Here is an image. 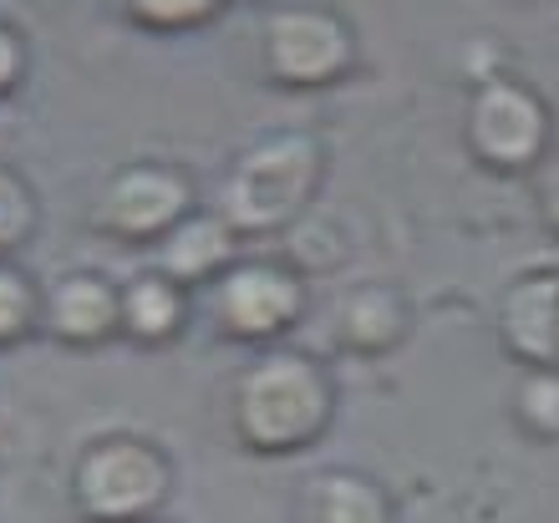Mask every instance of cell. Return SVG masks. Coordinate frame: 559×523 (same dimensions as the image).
<instances>
[{"mask_svg": "<svg viewBox=\"0 0 559 523\" xmlns=\"http://www.w3.org/2000/svg\"><path fill=\"white\" fill-rule=\"evenodd\" d=\"M235 432L254 452H295L331 421V381L310 356L270 350L235 381Z\"/></svg>", "mask_w": 559, "mask_h": 523, "instance_id": "cell-1", "label": "cell"}, {"mask_svg": "<svg viewBox=\"0 0 559 523\" xmlns=\"http://www.w3.org/2000/svg\"><path fill=\"white\" fill-rule=\"evenodd\" d=\"M321 174V143L306 132H275L254 143L245 158L224 174L219 209L229 229H275L310 199Z\"/></svg>", "mask_w": 559, "mask_h": 523, "instance_id": "cell-2", "label": "cell"}, {"mask_svg": "<svg viewBox=\"0 0 559 523\" xmlns=\"http://www.w3.org/2000/svg\"><path fill=\"white\" fill-rule=\"evenodd\" d=\"M168 498V457L143 437H103L76 457L72 503L87 523H153Z\"/></svg>", "mask_w": 559, "mask_h": 523, "instance_id": "cell-3", "label": "cell"}, {"mask_svg": "<svg viewBox=\"0 0 559 523\" xmlns=\"http://www.w3.org/2000/svg\"><path fill=\"white\" fill-rule=\"evenodd\" d=\"M549 143V112L514 76H484L468 107V147L488 168L519 174L530 168Z\"/></svg>", "mask_w": 559, "mask_h": 523, "instance_id": "cell-4", "label": "cell"}, {"mask_svg": "<svg viewBox=\"0 0 559 523\" xmlns=\"http://www.w3.org/2000/svg\"><path fill=\"white\" fill-rule=\"evenodd\" d=\"M265 67L290 87L336 82L352 67V31L321 5H285L265 21Z\"/></svg>", "mask_w": 559, "mask_h": 523, "instance_id": "cell-5", "label": "cell"}, {"mask_svg": "<svg viewBox=\"0 0 559 523\" xmlns=\"http://www.w3.org/2000/svg\"><path fill=\"white\" fill-rule=\"evenodd\" d=\"M193 189L189 178L168 168V163H133L103 183L92 224L122 239H153V234H174L183 224Z\"/></svg>", "mask_w": 559, "mask_h": 523, "instance_id": "cell-6", "label": "cell"}, {"mask_svg": "<svg viewBox=\"0 0 559 523\" xmlns=\"http://www.w3.org/2000/svg\"><path fill=\"white\" fill-rule=\"evenodd\" d=\"M219 320L224 331H235L239 341H265V335L285 331L295 316H300V280L280 264H235L229 275L219 280Z\"/></svg>", "mask_w": 559, "mask_h": 523, "instance_id": "cell-7", "label": "cell"}, {"mask_svg": "<svg viewBox=\"0 0 559 523\" xmlns=\"http://www.w3.org/2000/svg\"><path fill=\"white\" fill-rule=\"evenodd\" d=\"M499 335L524 371H559V270L524 275L499 306Z\"/></svg>", "mask_w": 559, "mask_h": 523, "instance_id": "cell-8", "label": "cell"}, {"mask_svg": "<svg viewBox=\"0 0 559 523\" xmlns=\"http://www.w3.org/2000/svg\"><path fill=\"white\" fill-rule=\"evenodd\" d=\"M295 519L300 523H397L392 498L377 478L352 473V467H325L310 473L300 498H295Z\"/></svg>", "mask_w": 559, "mask_h": 523, "instance_id": "cell-9", "label": "cell"}, {"mask_svg": "<svg viewBox=\"0 0 559 523\" xmlns=\"http://www.w3.org/2000/svg\"><path fill=\"white\" fill-rule=\"evenodd\" d=\"M46 325L61 341H103L112 325H122V295L97 275H61L57 290L46 295Z\"/></svg>", "mask_w": 559, "mask_h": 523, "instance_id": "cell-10", "label": "cell"}, {"mask_svg": "<svg viewBox=\"0 0 559 523\" xmlns=\"http://www.w3.org/2000/svg\"><path fill=\"white\" fill-rule=\"evenodd\" d=\"M336 320V341L346 350H386L407 331V306H402L397 290H386V285H356L336 300L331 310Z\"/></svg>", "mask_w": 559, "mask_h": 523, "instance_id": "cell-11", "label": "cell"}, {"mask_svg": "<svg viewBox=\"0 0 559 523\" xmlns=\"http://www.w3.org/2000/svg\"><path fill=\"white\" fill-rule=\"evenodd\" d=\"M229 218H189V224H178L158 249V264L168 280H204L214 275L224 260H229Z\"/></svg>", "mask_w": 559, "mask_h": 523, "instance_id": "cell-12", "label": "cell"}, {"mask_svg": "<svg viewBox=\"0 0 559 523\" xmlns=\"http://www.w3.org/2000/svg\"><path fill=\"white\" fill-rule=\"evenodd\" d=\"M178 316H183V300H178V280L158 275H138L128 290H122V331L138 335V341H163V335L178 331Z\"/></svg>", "mask_w": 559, "mask_h": 523, "instance_id": "cell-13", "label": "cell"}, {"mask_svg": "<svg viewBox=\"0 0 559 523\" xmlns=\"http://www.w3.org/2000/svg\"><path fill=\"white\" fill-rule=\"evenodd\" d=\"M514 417L519 427L539 442H559V371H524L514 387Z\"/></svg>", "mask_w": 559, "mask_h": 523, "instance_id": "cell-14", "label": "cell"}, {"mask_svg": "<svg viewBox=\"0 0 559 523\" xmlns=\"http://www.w3.org/2000/svg\"><path fill=\"white\" fill-rule=\"evenodd\" d=\"M31 224H36V204H31V189L11 168H0V254L15 245H26Z\"/></svg>", "mask_w": 559, "mask_h": 523, "instance_id": "cell-15", "label": "cell"}, {"mask_svg": "<svg viewBox=\"0 0 559 523\" xmlns=\"http://www.w3.org/2000/svg\"><path fill=\"white\" fill-rule=\"evenodd\" d=\"M128 5H133V15L143 21V26H153V31H183V26L209 21L224 0H128Z\"/></svg>", "mask_w": 559, "mask_h": 523, "instance_id": "cell-16", "label": "cell"}, {"mask_svg": "<svg viewBox=\"0 0 559 523\" xmlns=\"http://www.w3.org/2000/svg\"><path fill=\"white\" fill-rule=\"evenodd\" d=\"M31 316H36V300H31V285L15 270H5L0 264V346L5 341H15V335L31 325Z\"/></svg>", "mask_w": 559, "mask_h": 523, "instance_id": "cell-17", "label": "cell"}, {"mask_svg": "<svg viewBox=\"0 0 559 523\" xmlns=\"http://www.w3.org/2000/svg\"><path fill=\"white\" fill-rule=\"evenodd\" d=\"M15 72H21V46H15L11 31L0 26V92L15 82Z\"/></svg>", "mask_w": 559, "mask_h": 523, "instance_id": "cell-18", "label": "cell"}, {"mask_svg": "<svg viewBox=\"0 0 559 523\" xmlns=\"http://www.w3.org/2000/svg\"><path fill=\"white\" fill-rule=\"evenodd\" d=\"M545 214H549V224L559 229V193H549V209H545Z\"/></svg>", "mask_w": 559, "mask_h": 523, "instance_id": "cell-19", "label": "cell"}]
</instances>
